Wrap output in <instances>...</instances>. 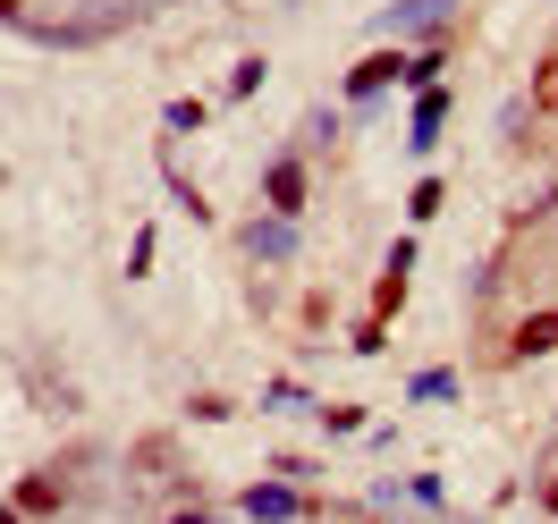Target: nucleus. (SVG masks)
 Listing matches in <instances>:
<instances>
[{
    "label": "nucleus",
    "instance_id": "obj_1",
    "mask_svg": "<svg viewBox=\"0 0 558 524\" xmlns=\"http://www.w3.org/2000/svg\"><path fill=\"white\" fill-rule=\"evenodd\" d=\"M449 9H457V0H398L381 26H389V35H432V26L449 17Z\"/></svg>",
    "mask_w": 558,
    "mask_h": 524
},
{
    "label": "nucleus",
    "instance_id": "obj_2",
    "mask_svg": "<svg viewBox=\"0 0 558 524\" xmlns=\"http://www.w3.org/2000/svg\"><path fill=\"white\" fill-rule=\"evenodd\" d=\"M271 211H279V220L305 211V161H271Z\"/></svg>",
    "mask_w": 558,
    "mask_h": 524
},
{
    "label": "nucleus",
    "instance_id": "obj_3",
    "mask_svg": "<svg viewBox=\"0 0 558 524\" xmlns=\"http://www.w3.org/2000/svg\"><path fill=\"white\" fill-rule=\"evenodd\" d=\"M245 516H254V524H288V516H296V490L254 483V490H245Z\"/></svg>",
    "mask_w": 558,
    "mask_h": 524
},
{
    "label": "nucleus",
    "instance_id": "obj_4",
    "mask_svg": "<svg viewBox=\"0 0 558 524\" xmlns=\"http://www.w3.org/2000/svg\"><path fill=\"white\" fill-rule=\"evenodd\" d=\"M381 85H398V60H389V51H381V60H364V69L348 76V94H355V102H373Z\"/></svg>",
    "mask_w": 558,
    "mask_h": 524
},
{
    "label": "nucleus",
    "instance_id": "obj_5",
    "mask_svg": "<svg viewBox=\"0 0 558 524\" xmlns=\"http://www.w3.org/2000/svg\"><path fill=\"white\" fill-rule=\"evenodd\" d=\"M550 348H558V314H533L517 330V355H550Z\"/></svg>",
    "mask_w": 558,
    "mask_h": 524
},
{
    "label": "nucleus",
    "instance_id": "obj_6",
    "mask_svg": "<svg viewBox=\"0 0 558 524\" xmlns=\"http://www.w3.org/2000/svg\"><path fill=\"white\" fill-rule=\"evenodd\" d=\"M51 508H60V490L43 483V474H26V483H17V516H51Z\"/></svg>",
    "mask_w": 558,
    "mask_h": 524
},
{
    "label": "nucleus",
    "instance_id": "obj_7",
    "mask_svg": "<svg viewBox=\"0 0 558 524\" xmlns=\"http://www.w3.org/2000/svg\"><path fill=\"white\" fill-rule=\"evenodd\" d=\"M254 254H288V220H254Z\"/></svg>",
    "mask_w": 558,
    "mask_h": 524
},
{
    "label": "nucleus",
    "instance_id": "obj_8",
    "mask_svg": "<svg viewBox=\"0 0 558 524\" xmlns=\"http://www.w3.org/2000/svg\"><path fill=\"white\" fill-rule=\"evenodd\" d=\"M533 102L558 119V60H542V76H533Z\"/></svg>",
    "mask_w": 558,
    "mask_h": 524
},
{
    "label": "nucleus",
    "instance_id": "obj_9",
    "mask_svg": "<svg viewBox=\"0 0 558 524\" xmlns=\"http://www.w3.org/2000/svg\"><path fill=\"white\" fill-rule=\"evenodd\" d=\"M170 524H211V516H204V508H178V516H170Z\"/></svg>",
    "mask_w": 558,
    "mask_h": 524
},
{
    "label": "nucleus",
    "instance_id": "obj_10",
    "mask_svg": "<svg viewBox=\"0 0 558 524\" xmlns=\"http://www.w3.org/2000/svg\"><path fill=\"white\" fill-rule=\"evenodd\" d=\"M542 508H550V516H558V474H550V483H542Z\"/></svg>",
    "mask_w": 558,
    "mask_h": 524
}]
</instances>
